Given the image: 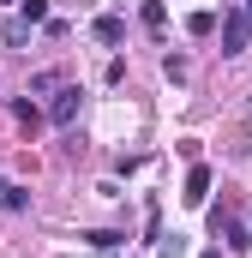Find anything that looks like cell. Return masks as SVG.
<instances>
[{"mask_svg": "<svg viewBox=\"0 0 252 258\" xmlns=\"http://www.w3.org/2000/svg\"><path fill=\"white\" fill-rule=\"evenodd\" d=\"M78 102H84L78 84H60V90L48 96V120H54V126H72V120H78Z\"/></svg>", "mask_w": 252, "mask_h": 258, "instance_id": "obj_1", "label": "cell"}, {"mask_svg": "<svg viewBox=\"0 0 252 258\" xmlns=\"http://www.w3.org/2000/svg\"><path fill=\"white\" fill-rule=\"evenodd\" d=\"M246 36H252V24H246V12L234 6V12H228V24H222V54H240V48H246Z\"/></svg>", "mask_w": 252, "mask_h": 258, "instance_id": "obj_2", "label": "cell"}, {"mask_svg": "<svg viewBox=\"0 0 252 258\" xmlns=\"http://www.w3.org/2000/svg\"><path fill=\"white\" fill-rule=\"evenodd\" d=\"M192 204V210H204V204H210V168H204V162H192V174H186V192H180Z\"/></svg>", "mask_w": 252, "mask_h": 258, "instance_id": "obj_3", "label": "cell"}, {"mask_svg": "<svg viewBox=\"0 0 252 258\" xmlns=\"http://www.w3.org/2000/svg\"><path fill=\"white\" fill-rule=\"evenodd\" d=\"M90 36L114 48V42H126V24H120V18H96V24H90Z\"/></svg>", "mask_w": 252, "mask_h": 258, "instance_id": "obj_4", "label": "cell"}, {"mask_svg": "<svg viewBox=\"0 0 252 258\" xmlns=\"http://www.w3.org/2000/svg\"><path fill=\"white\" fill-rule=\"evenodd\" d=\"M138 18H144V30H156V36H162V24H168V6H162V0H144V6H138Z\"/></svg>", "mask_w": 252, "mask_h": 258, "instance_id": "obj_5", "label": "cell"}, {"mask_svg": "<svg viewBox=\"0 0 252 258\" xmlns=\"http://www.w3.org/2000/svg\"><path fill=\"white\" fill-rule=\"evenodd\" d=\"M0 210H30V192L12 186V180H0Z\"/></svg>", "mask_w": 252, "mask_h": 258, "instance_id": "obj_6", "label": "cell"}, {"mask_svg": "<svg viewBox=\"0 0 252 258\" xmlns=\"http://www.w3.org/2000/svg\"><path fill=\"white\" fill-rule=\"evenodd\" d=\"M18 18L24 24H48V0H18Z\"/></svg>", "mask_w": 252, "mask_h": 258, "instance_id": "obj_7", "label": "cell"}, {"mask_svg": "<svg viewBox=\"0 0 252 258\" xmlns=\"http://www.w3.org/2000/svg\"><path fill=\"white\" fill-rule=\"evenodd\" d=\"M60 84H66L60 72H36V78H30V96H54Z\"/></svg>", "mask_w": 252, "mask_h": 258, "instance_id": "obj_8", "label": "cell"}, {"mask_svg": "<svg viewBox=\"0 0 252 258\" xmlns=\"http://www.w3.org/2000/svg\"><path fill=\"white\" fill-rule=\"evenodd\" d=\"M84 240H90V246H96V252H114V246H120L126 234H114V228H96V234H84Z\"/></svg>", "mask_w": 252, "mask_h": 258, "instance_id": "obj_9", "label": "cell"}, {"mask_svg": "<svg viewBox=\"0 0 252 258\" xmlns=\"http://www.w3.org/2000/svg\"><path fill=\"white\" fill-rule=\"evenodd\" d=\"M186 30H192V36H210V30H216V12H192Z\"/></svg>", "mask_w": 252, "mask_h": 258, "instance_id": "obj_10", "label": "cell"}, {"mask_svg": "<svg viewBox=\"0 0 252 258\" xmlns=\"http://www.w3.org/2000/svg\"><path fill=\"white\" fill-rule=\"evenodd\" d=\"M12 114H18V126H30V132L42 126V114H36V102H18V108H12Z\"/></svg>", "mask_w": 252, "mask_h": 258, "instance_id": "obj_11", "label": "cell"}, {"mask_svg": "<svg viewBox=\"0 0 252 258\" xmlns=\"http://www.w3.org/2000/svg\"><path fill=\"white\" fill-rule=\"evenodd\" d=\"M240 12H246V24H252V0H240Z\"/></svg>", "mask_w": 252, "mask_h": 258, "instance_id": "obj_12", "label": "cell"}, {"mask_svg": "<svg viewBox=\"0 0 252 258\" xmlns=\"http://www.w3.org/2000/svg\"><path fill=\"white\" fill-rule=\"evenodd\" d=\"M204 258H222V252H204Z\"/></svg>", "mask_w": 252, "mask_h": 258, "instance_id": "obj_13", "label": "cell"}]
</instances>
